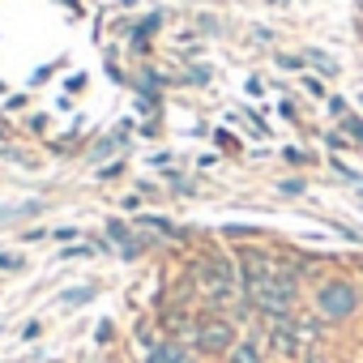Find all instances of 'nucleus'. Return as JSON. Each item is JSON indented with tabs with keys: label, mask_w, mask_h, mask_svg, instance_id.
Here are the masks:
<instances>
[{
	"label": "nucleus",
	"mask_w": 363,
	"mask_h": 363,
	"mask_svg": "<svg viewBox=\"0 0 363 363\" xmlns=\"http://www.w3.org/2000/svg\"><path fill=\"white\" fill-rule=\"evenodd\" d=\"M0 269H13V274H18V269H22V257H13V252H0Z\"/></svg>",
	"instance_id": "9d476101"
},
{
	"label": "nucleus",
	"mask_w": 363,
	"mask_h": 363,
	"mask_svg": "<svg viewBox=\"0 0 363 363\" xmlns=\"http://www.w3.org/2000/svg\"><path fill=\"white\" fill-rule=\"evenodd\" d=\"M52 240H65V244H69V240H77V231H73V227H60V231H52Z\"/></svg>",
	"instance_id": "2eb2a0df"
},
{
	"label": "nucleus",
	"mask_w": 363,
	"mask_h": 363,
	"mask_svg": "<svg viewBox=\"0 0 363 363\" xmlns=\"http://www.w3.org/2000/svg\"><path fill=\"white\" fill-rule=\"evenodd\" d=\"M90 299H94V286H73V291H65V295H60V303H69V308L90 303Z\"/></svg>",
	"instance_id": "6e6552de"
},
{
	"label": "nucleus",
	"mask_w": 363,
	"mask_h": 363,
	"mask_svg": "<svg viewBox=\"0 0 363 363\" xmlns=\"http://www.w3.org/2000/svg\"><path fill=\"white\" fill-rule=\"evenodd\" d=\"M197 282H201V291H206L210 299L231 303L235 291H240V269H235L223 252H214V257H206V261L197 265Z\"/></svg>",
	"instance_id": "f257e3e1"
},
{
	"label": "nucleus",
	"mask_w": 363,
	"mask_h": 363,
	"mask_svg": "<svg viewBox=\"0 0 363 363\" xmlns=\"http://www.w3.org/2000/svg\"><path fill=\"white\" fill-rule=\"evenodd\" d=\"M0 137H5V128H0Z\"/></svg>",
	"instance_id": "a211bd4d"
},
{
	"label": "nucleus",
	"mask_w": 363,
	"mask_h": 363,
	"mask_svg": "<svg viewBox=\"0 0 363 363\" xmlns=\"http://www.w3.org/2000/svg\"><path fill=\"white\" fill-rule=\"evenodd\" d=\"M231 363H261L257 342H235V346H231Z\"/></svg>",
	"instance_id": "423d86ee"
},
{
	"label": "nucleus",
	"mask_w": 363,
	"mask_h": 363,
	"mask_svg": "<svg viewBox=\"0 0 363 363\" xmlns=\"http://www.w3.org/2000/svg\"><path fill=\"white\" fill-rule=\"evenodd\" d=\"M158 22H162V18H158V13H154V18H145V22H141V26H137V35H133V48H137V52H145V48H150V43H145V39H150V35H154V30H158Z\"/></svg>",
	"instance_id": "0eeeda50"
},
{
	"label": "nucleus",
	"mask_w": 363,
	"mask_h": 363,
	"mask_svg": "<svg viewBox=\"0 0 363 363\" xmlns=\"http://www.w3.org/2000/svg\"><path fill=\"white\" fill-rule=\"evenodd\" d=\"M308 60H312L316 69H325V73H337V65H333L329 56H320V52H308Z\"/></svg>",
	"instance_id": "1a4fd4ad"
},
{
	"label": "nucleus",
	"mask_w": 363,
	"mask_h": 363,
	"mask_svg": "<svg viewBox=\"0 0 363 363\" xmlns=\"http://www.w3.org/2000/svg\"><path fill=\"white\" fill-rule=\"evenodd\" d=\"M278 65H282V69H299L303 60H299V56H278Z\"/></svg>",
	"instance_id": "dca6fc26"
},
{
	"label": "nucleus",
	"mask_w": 363,
	"mask_h": 363,
	"mask_svg": "<svg viewBox=\"0 0 363 363\" xmlns=\"http://www.w3.org/2000/svg\"><path fill=\"white\" fill-rule=\"evenodd\" d=\"M354 308H359V291L350 282H325L316 291V312L325 320H346V316H354Z\"/></svg>",
	"instance_id": "f03ea898"
},
{
	"label": "nucleus",
	"mask_w": 363,
	"mask_h": 363,
	"mask_svg": "<svg viewBox=\"0 0 363 363\" xmlns=\"http://www.w3.org/2000/svg\"><path fill=\"white\" fill-rule=\"evenodd\" d=\"M231 346H235V329H231V320H223V316H206L201 325H197V350H206V354H231Z\"/></svg>",
	"instance_id": "7ed1b4c3"
},
{
	"label": "nucleus",
	"mask_w": 363,
	"mask_h": 363,
	"mask_svg": "<svg viewBox=\"0 0 363 363\" xmlns=\"http://www.w3.org/2000/svg\"><path fill=\"white\" fill-rule=\"evenodd\" d=\"M359 206H363V193H359Z\"/></svg>",
	"instance_id": "f3484780"
},
{
	"label": "nucleus",
	"mask_w": 363,
	"mask_h": 363,
	"mask_svg": "<svg viewBox=\"0 0 363 363\" xmlns=\"http://www.w3.org/2000/svg\"><path fill=\"white\" fill-rule=\"evenodd\" d=\"M329 116L342 120V116H346V99H329Z\"/></svg>",
	"instance_id": "4468645a"
},
{
	"label": "nucleus",
	"mask_w": 363,
	"mask_h": 363,
	"mask_svg": "<svg viewBox=\"0 0 363 363\" xmlns=\"http://www.w3.org/2000/svg\"><path fill=\"white\" fill-rule=\"evenodd\" d=\"M223 235H231V240H248V235H257V231H252V227H227Z\"/></svg>",
	"instance_id": "ddd939ff"
},
{
	"label": "nucleus",
	"mask_w": 363,
	"mask_h": 363,
	"mask_svg": "<svg viewBox=\"0 0 363 363\" xmlns=\"http://www.w3.org/2000/svg\"><path fill=\"white\" fill-rule=\"evenodd\" d=\"M145 363H189V350L179 346V342H154V350H150Z\"/></svg>",
	"instance_id": "39448f33"
},
{
	"label": "nucleus",
	"mask_w": 363,
	"mask_h": 363,
	"mask_svg": "<svg viewBox=\"0 0 363 363\" xmlns=\"http://www.w3.org/2000/svg\"><path fill=\"white\" fill-rule=\"evenodd\" d=\"M274 350L278 354H299V337H295V316H282V320H274Z\"/></svg>",
	"instance_id": "20e7f679"
},
{
	"label": "nucleus",
	"mask_w": 363,
	"mask_h": 363,
	"mask_svg": "<svg viewBox=\"0 0 363 363\" xmlns=\"http://www.w3.org/2000/svg\"><path fill=\"white\" fill-rule=\"evenodd\" d=\"M325 145H329V150H350V145H346V137H342V133H329V137H325Z\"/></svg>",
	"instance_id": "f8f14e48"
},
{
	"label": "nucleus",
	"mask_w": 363,
	"mask_h": 363,
	"mask_svg": "<svg viewBox=\"0 0 363 363\" xmlns=\"http://www.w3.org/2000/svg\"><path fill=\"white\" fill-rule=\"evenodd\" d=\"M346 137L350 141H363V120H346Z\"/></svg>",
	"instance_id": "9b49d317"
}]
</instances>
